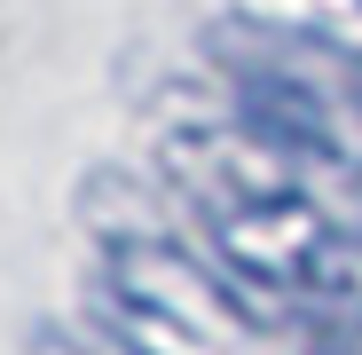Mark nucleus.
I'll return each mask as SVG.
<instances>
[{
    "instance_id": "f257e3e1",
    "label": "nucleus",
    "mask_w": 362,
    "mask_h": 355,
    "mask_svg": "<svg viewBox=\"0 0 362 355\" xmlns=\"http://www.w3.org/2000/svg\"><path fill=\"white\" fill-rule=\"evenodd\" d=\"M165 174L189 190L213 253L236 284L268 292V300L331 308L346 292V237L339 221L284 182V158L252 135H173Z\"/></svg>"
},
{
    "instance_id": "f03ea898",
    "label": "nucleus",
    "mask_w": 362,
    "mask_h": 355,
    "mask_svg": "<svg viewBox=\"0 0 362 355\" xmlns=\"http://www.w3.org/2000/svg\"><path fill=\"white\" fill-rule=\"evenodd\" d=\"M87 308L127 355H252V324L228 284L173 253L165 237H127L87 276Z\"/></svg>"
},
{
    "instance_id": "7ed1b4c3",
    "label": "nucleus",
    "mask_w": 362,
    "mask_h": 355,
    "mask_svg": "<svg viewBox=\"0 0 362 355\" xmlns=\"http://www.w3.org/2000/svg\"><path fill=\"white\" fill-rule=\"evenodd\" d=\"M245 135H252V142H268L276 158L346 166L339 118H331V103H323L308 79H276V72H252V79H245Z\"/></svg>"
},
{
    "instance_id": "20e7f679",
    "label": "nucleus",
    "mask_w": 362,
    "mask_h": 355,
    "mask_svg": "<svg viewBox=\"0 0 362 355\" xmlns=\"http://www.w3.org/2000/svg\"><path fill=\"white\" fill-rule=\"evenodd\" d=\"M245 24L284 32V40H308V47H339L362 64V0H228Z\"/></svg>"
},
{
    "instance_id": "39448f33",
    "label": "nucleus",
    "mask_w": 362,
    "mask_h": 355,
    "mask_svg": "<svg viewBox=\"0 0 362 355\" xmlns=\"http://www.w3.org/2000/svg\"><path fill=\"white\" fill-rule=\"evenodd\" d=\"M346 237L362 245V174H354V190H346Z\"/></svg>"
},
{
    "instance_id": "423d86ee",
    "label": "nucleus",
    "mask_w": 362,
    "mask_h": 355,
    "mask_svg": "<svg viewBox=\"0 0 362 355\" xmlns=\"http://www.w3.org/2000/svg\"><path fill=\"white\" fill-rule=\"evenodd\" d=\"M315 355H362V347H315Z\"/></svg>"
}]
</instances>
